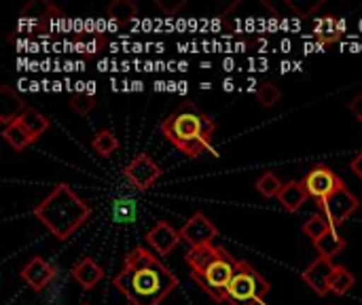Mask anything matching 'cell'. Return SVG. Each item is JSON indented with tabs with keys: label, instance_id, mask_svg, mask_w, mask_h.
<instances>
[{
	"label": "cell",
	"instance_id": "obj_1",
	"mask_svg": "<svg viewBox=\"0 0 362 305\" xmlns=\"http://www.w3.org/2000/svg\"><path fill=\"white\" fill-rule=\"evenodd\" d=\"M178 284V276L142 246L125 257L123 270L112 278V287L132 305H159Z\"/></svg>",
	"mask_w": 362,
	"mask_h": 305
},
{
	"label": "cell",
	"instance_id": "obj_2",
	"mask_svg": "<svg viewBox=\"0 0 362 305\" xmlns=\"http://www.w3.org/2000/svg\"><path fill=\"white\" fill-rule=\"evenodd\" d=\"M214 119L191 100L180 102V106L161 121L163 138L170 140L189 159L202 157L204 153H214Z\"/></svg>",
	"mask_w": 362,
	"mask_h": 305
},
{
	"label": "cell",
	"instance_id": "obj_3",
	"mask_svg": "<svg viewBox=\"0 0 362 305\" xmlns=\"http://www.w3.org/2000/svg\"><path fill=\"white\" fill-rule=\"evenodd\" d=\"M185 261L189 263L191 278L197 282V287L216 304H227V289L235 276L240 259H235L223 246L208 244L199 248H189Z\"/></svg>",
	"mask_w": 362,
	"mask_h": 305
},
{
	"label": "cell",
	"instance_id": "obj_4",
	"mask_svg": "<svg viewBox=\"0 0 362 305\" xmlns=\"http://www.w3.org/2000/svg\"><path fill=\"white\" fill-rule=\"evenodd\" d=\"M34 217L57 238L68 240L91 219V208L68 185H57L36 208Z\"/></svg>",
	"mask_w": 362,
	"mask_h": 305
},
{
	"label": "cell",
	"instance_id": "obj_5",
	"mask_svg": "<svg viewBox=\"0 0 362 305\" xmlns=\"http://www.w3.org/2000/svg\"><path fill=\"white\" fill-rule=\"evenodd\" d=\"M272 287L269 282L246 261H240L233 280L227 289L229 305H267V295Z\"/></svg>",
	"mask_w": 362,
	"mask_h": 305
},
{
	"label": "cell",
	"instance_id": "obj_6",
	"mask_svg": "<svg viewBox=\"0 0 362 305\" xmlns=\"http://www.w3.org/2000/svg\"><path fill=\"white\" fill-rule=\"evenodd\" d=\"M59 17H62V11L55 4H51L47 0H30L21 8V13H19V23H17L13 34H17V32H40V34H47L51 21H55Z\"/></svg>",
	"mask_w": 362,
	"mask_h": 305
},
{
	"label": "cell",
	"instance_id": "obj_7",
	"mask_svg": "<svg viewBox=\"0 0 362 305\" xmlns=\"http://www.w3.org/2000/svg\"><path fill=\"white\" fill-rule=\"evenodd\" d=\"M358 208H361V202H358V197H356L354 193L348 191L346 183H344L335 193H331L329 197H325V200L318 202L320 214H325V217L331 221V225H333L335 229H337L339 225H344Z\"/></svg>",
	"mask_w": 362,
	"mask_h": 305
},
{
	"label": "cell",
	"instance_id": "obj_8",
	"mask_svg": "<svg viewBox=\"0 0 362 305\" xmlns=\"http://www.w3.org/2000/svg\"><path fill=\"white\" fill-rule=\"evenodd\" d=\"M161 174H163V170L159 168V163H157L153 157H148L146 153L136 155V157L127 163V168L123 170V176H125V178L129 180V185L136 187L138 191L151 189V187L161 178Z\"/></svg>",
	"mask_w": 362,
	"mask_h": 305
},
{
	"label": "cell",
	"instance_id": "obj_9",
	"mask_svg": "<svg viewBox=\"0 0 362 305\" xmlns=\"http://www.w3.org/2000/svg\"><path fill=\"white\" fill-rule=\"evenodd\" d=\"M180 238H182L191 248H199V246L214 244V240L218 238V229H216V225H214L204 212H195V214L182 225Z\"/></svg>",
	"mask_w": 362,
	"mask_h": 305
},
{
	"label": "cell",
	"instance_id": "obj_10",
	"mask_svg": "<svg viewBox=\"0 0 362 305\" xmlns=\"http://www.w3.org/2000/svg\"><path fill=\"white\" fill-rule=\"evenodd\" d=\"M303 185H305L310 197H314L316 202H320V200L329 197L331 193H335L344 185V180L329 166H314L305 174Z\"/></svg>",
	"mask_w": 362,
	"mask_h": 305
},
{
	"label": "cell",
	"instance_id": "obj_11",
	"mask_svg": "<svg viewBox=\"0 0 362 305\" xmlns=\"http://www.w3.org/2000/svg\"><path fill=\"white\" fill-rule=\"evenodd\" d=\"M335 267L331 259H325V257H318L316 261H312V265L303 272V282L320 297H327L331 293V278L335 274Z\"/></svg>",
	"mask_w": 362,
	"mask_h": 305
},
{
	"label": "cell",
	"instance_id": "obj_12",
	"mask_svg": "<svg viewBox=\"0 0 362 305\" xmlns=\"http://www.w3.org/2000/svg\"><path fill=\"white\" fill-rule=\"evenodd\" d=\"M180 231L174 229L170 223L159 221L148 234H146V242L148 246L157 253V255H170L178 244H180Z\"/></svg>",
	"mask_w": 362,
	"mask_h": 305
},
{
	"label": "cell",
	"instance_id": "obj_13",
	"mask_svg": "<svg viewBox=\"0 0 362 305\" xmlns=\"http://www.w3.org/2000/svg\"><path fill=\"white\" fill-rule=\"evenodd\" d=\"M55 267L49 263V261H45L42 257H34L23 270H21V278L28 282V287L30 289H34L36 293L38 291H42L47 284H51V280L55 278Z\"/></svg>",
	"mask_w": 362,
	"mask_h": 305
},
{
	"label": "cell",
	"instance_id": "obj_14",
	"mask_svg": "<svg viewBox=\"0 0 362 305\" xmlns=\"http://www.w3.org/2000/svg\"><path fill=\"white\" fill-rule=\"evenodd\" d=\"M25 110H28V106H25L23 98L17 91H13L8 85H2L0 87V123L6 127V125L15 123Z\"/></svg>",
	"mask_w": 362,
	"mask_h": 305
},
{
	"label": "cell",
	"instance_id": "obj_15",
	"mask_svg": "<svg viewBox=\"0 0 362 305\" xmlns=\"http://www.w3.org/2000/svg\"><path fill=\"white\" fill-rule=\"evenodd\" d=\"M308 200H310V193H308L303 180H288V183L282 187L280 195H278V202H280L282 208L288 210V212H299V210L305 206Z\"/></svg>",
	"mask_w": 362,
	"mask_h": 305
},
{
	"label": "cell",
	"instance_id": "obj_16",
	"mask_svg": "<svg viewBox=\"0 0 362 305\" xmlns=\"http://www.w3.org/2000/svg\"><path fill=\"white\" fill-rule=\"evenodd\" d=\"M72 276L85 291H91L104 278V270L91 257H85L72 267Z\"/></svg>",
	"mask_w": 362,
	"mask_h": 305
},
{
	"label": "cell",
	"instance_id": "obj_17",
	"mask_svg": "<svg viewBox=\"0 0 362 305\" xmlns=\"http://www.w3.org/2000/svg\"><path fill=\"white\" fill-rule=\"evenodd\" d=\"M21 125H23V130L30 134V138H32V142L34 140H38L45 132H47V127H49V119L42 115V113H38V110H34V108H28L19 119H17Z\"/></svg>",
	"mask_w": 362,
	"mask_h": 305
},
{
	"label": "cell",
	"instance_id": "obj_18",
	"mask_svg": "<svg viewBox=\"0 0 362 305\" xmlns=\"http://www.w3.org/2000/svg\"><path fill=\"white\" fill-rule=\"evenodd\" d=\"M314 246H316V251H318V257L333 259V257H337V255L346 248V240L339 236L337 229H331V231L325 234L320 240H316Z\"/></svg>",
	"mask_w": 362,
	"mask_h": 305
},
{
	"label": "cell",
	"instance_id": "obj_19",
	"mask_svg": "<svg viewBox=\"0 0 362 305\" xmlns=\"http://www.w3.org/2000/svg\"><path fill=\"white\" fill-rule=\"evenodd\" d=\"M356 284V278H354V274L348 270V267H344V265H337L335 267V274H333V278H331V293L333 295H346V293H350L352 291V287Z\"/></svg>",
	"mask_w": 362,
	"mask_h": 305
},
{
	"label": "cell",
	"instance_id": "obj_20",
	"mask_svg": "<svg viewBox=\"0 0 362 305\" xmlns=\"http://www.w3.org/2000/svg\"><path fill=\"white\" fill-rule=\"evenodd\" d=\"M106 15L112 21H132V19L138 17V6L132 0H115V2L108 4Z\"/></svg>",
	"mask_w": 362,
	"mask_h": 305
},
{
	"label": "cell",
	"instance_id": "obj_21",
	"mask_svg": "<svg viewBox=\"0 0 362 305\" xmlns=\"http://www.w3.org/2000/svg\"><path fill=\"white\" fill-rule=\"evenodd\" d=\"M2 136H4V140H6L15 151H21V149H25V146L32 142L30 134L23 130V125H21L19 121H15V123L6 125V127L2 130Z\"/></svg>",
	"mask_w": 362,
	"mask_h": 305
},
{
	"label": "cell",
	"instance_id": "obj_22",
	"mask_svg": "<svg viewBox=\"0 0 362 305\" xmlns=\"http://www.w3.org/2000/svg\"><path fill=\"white\" fill-rule=\"evenodd\" d=\"M91 146H93L95 153H100L102 157H110V155L119 149V140H117V136H115L110 130H102V132L95 134Z\"/></svg>",
	"mask_w": 362,
	"mask_h": 305
},
{
	"label": "cell",
	"instance_id": "obj_23",
	"mask_svg": "<svg viewBox=\"0 0 362 305\" xmlns=\"http://www.w3.org/2000/svg\"><path fill=\"white\" fill-rule=\"evenodd\" d=\"M331 229H335L333 225H331V221L325 217V214H314L305 225H303V234L308 236V238H312V242H316V240H320L325 234H329Z\"/></svg>",
	"mask_w": 362,
	"mask_h": 305
},
{
	"label": "cell",
	"instance_id": "obj_24",
	"mask_svg": "<svg viewBox=\"0 0 362 305\" xmlns=\"http://www.w3.org/2000/svg\"><path fill=\"white\" fill-rule=\"evenodd\" d=\"M282 187H284V185L280 183V178H278L276 174H272V172L261 174L259 180H257V191H259L263 197H267V200L278 197L280 191H282Z\"/></svg>",
	"mask_w": 362,
	"mask_h": 305
},
{
	"label": "cell",
	"instance_id": "obj_25",
	"mask_svg": "<svg viewBox=\"0 0 362 305\" xmlns=\"http://www.w3.org/2000/svg\"><path fill=\"white\" fill-rule=\"evenodd\" d=\"M98 104V100H95V96H91V93H85V91H74L72 96H70V106L78 113V115H89L91 110H93V106Z\"/></svg>",
	"mask_w": 362,
	"mask_h": 305
},
{
	"label": "cell",
	"instance_id": "obj_26",
	"mask_svg": "<svg viewBox=\"0 0 362 305\" xmlns=\"http://www.w3.org/2000/svg\"><path fill=\"white\" fill-rule=\"evenodd\" d=\"M280 98H282V91L278 89L276 83H263V85L259 87V91H257V100H259L265 108L276 106V104L280 102Z\"/></svg>",
	"mask_w": 362,
	"mask_h": 305
},
{
	"label": "cell",
	"instance_id": "obj_27",
	"mask_svg": "<svg viewBox=\"0 0 362 305\" xmlns=\"http://www.w3.org/2000/svg\"><path fill=\"white\" fill-rule=\"evenodd\" d=\"M115 219L119 223H132L136 219V206L129 200H119L115 202Z\"/></svg>",
	"mask_w": 362,
	"mask_h": 305
},
{
	"label": "cell",
	"instance_id": "obj_28",
	"mask_svg": "<svg viewBox=\"0 0 362 305\" xmlns=\"http://www.w3.org/2000/svg\"><path fill=\"white\" fill-rule=\"evenodd\" d=\"M288 8L295 11L299 17H310L316 8H320L325 4V0H314V2H297V0H286Z\"/></svg>",
	"mask_w": 362,
	"mask_h": 305
},
{
	"label": "cell",
	"instance_id": "obj_29",
	"mask_svg": "<svg viewBox=\"0 0 362 305\" xmlns=\"http://www.w3.org/2000/svg\"><path fill=\"white\" fill-rule=\"evenodd\" d=\"M185 4H187V0H157V6H159L165 15H176Z\"/></svg>",
	"mask_w": 362,
	"mask_h": 305
},
{
	"label": "cell",
	"instance_id": "obj_30",
	"mask_svg": "<svg viewBox=\"0 0 362 305\" xmlns=\"http://www.w3.org/2000/svg\"><path fill=\"white\" fill-rule=\"evenodd\" d=\"M350 113H352L358 121H362V93H358V96L350 102Z\"/></svg>",
	"mask_w": 362,
	"mask_h": 305
},
{
	"label": "cell",
	"instance_id": "obj_31",
	"mask_svg": "<svg viewBox=\"0 0 362 305\" xmlns=\"http://www.w3.org/2000/svg\"><path fill=\"white\" fill-rule=\"evenodd\" d=\"M104 45V40H100V38H93V40H87L85 45H83V49H85V53H95V51H100V47Z\"/></svg>",
	"mask_w": 362,
	"mask_h": 305
},
{
	"label": "cell",
	"instance_id": "obj_32",
	"mask_svg": "<svg viewBox=\"0 0 362 305\" xmlns=\"http://www.w3.org/2000/svg\"><path fill=\"white\" fill-rule=\"evenodd\" d=\"M350 170H352V172H354V174H356V176L362 180V153L361 155H356V157L350 161Z\"/></svg>",
	"mask_w": 362,
	"mask_h": 305
},
{
	"label": "cell",
	"instance_id": "obj_33",
	"mask_svg": "<svg viewBox=\"0 0 362 305\" xmlns=\"http://www.w3.org/2000/svg\"><path fill=\"white\" fill-rule=\"evenodd\" d=\"M85 305H89V304H85Z\"/></svg>",
	"mask_w": 362,
	"mask_h": 305
}]
</instances>
